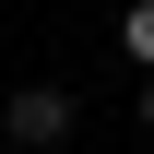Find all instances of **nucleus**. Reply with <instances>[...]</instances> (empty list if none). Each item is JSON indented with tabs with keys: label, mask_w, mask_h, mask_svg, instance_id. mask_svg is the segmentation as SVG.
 Listing matches in <instances>:
<instances>
[{
	"label": "nucleus",
	"mask_w": 154,
	"mask_h": 154,
	"mask_svg": "<svg viewBox=\"0 0 154 154\" xmlns=\"http://www.w3.org/2000/svg\"><path fill=\"white\" fill-rule=\"evenodd\" d=\"M0 131H12L24 154H48V142H71V95H59V83H24V95H12V119H0Z\"/></svg>",
	"instance_id": "nucleus-1"
},
{
	"label": "nucleus",
	"mask_w": 154,
	"mask_h": 154,
	"mask_svg": "<svg viewBox=\"0 0 154 154\" xmlns=\"http://www.w3.org/2000/svg\"><path fill=\"white\" fill-rule=\"evenodd\" d=\"M119 48H131L142 71H154V0H131V12H119Z\"/></svg>",
	"instance_id": "nucleus-2"
},
{
	"label": "nucleus",
	"mask_w": 154,
	"mask_h": 154,
	"mask_svg": "<svg viewBox=\"0 0 154 154\" xmlns=\"http://www.w3.org/2000/svg\"><path fill=\"white\" fill-rule=\"evenodd\" d=\"M142 131H154V71H142Z\"/></svg>",
	"instance_id": "nucleus-3"
}]
</instances>
